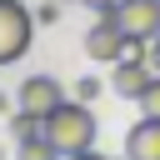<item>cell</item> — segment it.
I'll use <instances>...</instances> for the list:
<instances>
[{"mask_svg":"<svg viewBox=\"0 0 160 160\" xmlns=\"http://www.w3.org/2000/svg\"><path fill=\"white\" fill-rule=\"evenodd\" d=\"M95 115L85 100H65L60 110L45 115V140L60 150V155H80V150H95Z\"/></svg>","mask_w":160,"mask_h":160,"instance_id":"obj_1","label":"cell"},{"mask_svg":"<svg viewBox=\"0 0 160 160\" xmlns=\"http://www.w3.org/2000/svg\"><path fill=\"white\" fill-rule=\"evenodd\" d=\"M35 40V15L20 0H0V65H15Z\"/></svg>","mask_w":160,"mask_h":160,"instance_id":"obj_2","label":"cell"},{"mask_svg":"<svg viewBox=\"0 0 160 160\" xmlns=\"http://www.w3.org/2000/svg\"><path fill=\"white\" fill-rule=\"evenodd\" d=\"M105 15L130 35V45L160 40V0H120V5H110Z\"/></svg>","mask_w":160,"mask_h":160,"instance_id":"obj_3","label":"cell"},{"mask_svg":"<svg viewBox=\"0 0 160 160\" xmlns=\"http://www.w3.org/2000/svg\"><path fill=\"white\" fill-rule=\"evenodd\" d=\"M85 55H90V60H100V65H115V60H125V55H130V35H125L110 15H100V20L85 30Z\"/></svg>","mask_w":160,"mask_h":160,"instance_id":"obj_4","label":"cell"},{"mask_svg":"<svg viewBox=\"0 0 160 160\" xmlns=\"http://www.w3.org/2000/svg\"><path fill=\"white\" fill-rule=\"evenodd\" d=\"M15 105L45 120L50 110H60V105H65V85H60L55 75H25V80H20V100H15Z\"/></svg>","mask_w":160,"mask_h":160,"instance_id":"obj_5","label":"cell"},{"mask_svg":"<svg viewBox=\"0 0 160 160\" xmlns=\"http://www.w3.org/2000/svg\"><path fill=\"white\" fill-rule=\"evenodd\" d=\"M150 80H155V65H150L145 55H125V60L110 65V90H115L120 100H140Z\"/></svg>","mask_w":160,"mask_h":160,"instance_id":"obj_6","label":"cell"},{"mask_svg":"<svg viewBox=\"0 0 160 160\" xmlns=\"http://www.w3.org/2000/svg\"><path fill=\"white\" fill-rule=\"evenodd\" d=\"M125 160H160V120L140 115L125 135Z\"/></svg>","mask_w":160,"mask_h":160,"instance_id":"obj_7","label":"cell"},{"mask_svg":"<svg viewBox=\"0 0 160 160\" xmlns=\"http://www.w3.org/2000/svg\"><path fill=\"white\" fill-rule=\"evenodd\" d=\"M20 160H65L50 140H45V130L40 135H30V140H20Z\"/></svg>","mask_w":160,"mask_h":160,"instance_id":"obj_8","label":"cell"},{"mask_svg":"<svg viewBox=\"0 0 160 160\" xmlns=\"http://www.w3.org/2000/svg\"><path fill=\"white\" fill-rule=\"evenodd\" d=\"M10 130H15V140H30V135H40V130H45V120H40V115H30V110H15Z\"/></svg>","mask_w":160,"mask_h":160,"instance_id":"obj_9","label":"cell"},{"mask_svg":"<svg viewBox=\"0 0 160 160\" xmlns=\"http://www.w3.org/2000/svg\"><path fill=\"white\" fill-rule=\"evenodd\" d=\"M135 105H140V115H155V120H160V70H155V80L145 85V95H140Z\"/></svg>","mask_w":160,"mask_h":160,"instance_id":"obj_10","label":"cell"},{"mask_svg":"<svg viewBox=\"0 0 160 160\" xmlns=\"http://www.w3.org/2000/svg\"><path fill=\"white\" fill-rule=\"evenodd\" d=\"M105 85H110V80H95V75H80V85H75V100H85V105H90V100H95V95H100Z\"/></svg>","mask_w":160,"mask_h":160,"instance_id":"obj_11","label":"cell"},{"mask_svg":"<svg viewBox=\"0 0 160 160\" xmlns=\"http://www.w3.org/2000/svg\"><path fill=\"white\" fill-rule=\"evenodd\" d=\"M55 15H60V5H40V15H35V20H40V25H55Z\"/></svg>","mask_w":160,"mask_h":160,"instance_id":"obj_12","label":"cell"},{"mask_svg":"<svg viewBox=\"0 0 160 160\" xmlns=\"http://www.w3.org/2000/svg\"><path fill=\"white\" fill-rule=\"evenodd\" d=\"M80 5H90V10H100V15H105V10H110V5H120V0H80Z\"/></svg>","mask_w":160,"mask_h":160,"instance_id":"obj_13","label":"cell"},{"mask_svg":"<svg viewBox=\"0 0 160 160\" xmlns=\"http://www.w3.org/2000/svg\"><path fill=\"white\" fill-rule=\"evenodd\" d=\"M65 160H110V155H100V150H80V155H65Z\"/></svg>","mask_w":160,"mask_h":160,"instance_id":"obj_14","label":"cell"}]
</instances>
